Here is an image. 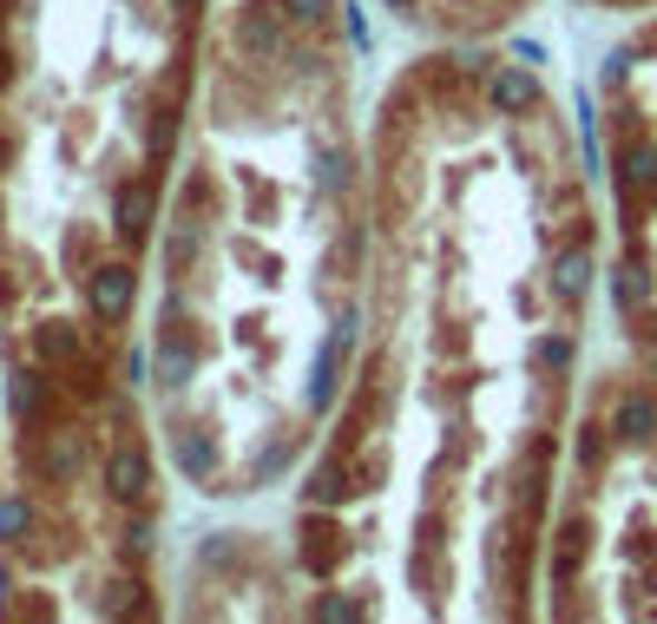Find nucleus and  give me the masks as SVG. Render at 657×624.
Wrapping results in <instances>:
<instances>
[{"instance_id":"obj_14","label":"nucleus","mask_w":657,"mask_h":624,"mask_svg":"<svg viewBox=\"0 0 657 624\" xmlns=\"http://www.w3.org/2000/svg\"><path fill=\"white\" fill-rule=\"evenodd\" d=\"M0 86H7V47H0Z\"/></svg>"},{"instance_id":"obj_8","label":"nucleus","mask_w":657,"mask_h":624,"mask_svg":"<svg viewBox=\"0 0 657 624\" xmlns=\"http://www.w3.org/2000/svg\"><path fill=\"white\" fill-rule=\"evenodd\" d=\"M585 277H591V264H585L579 250H573V257H559V270H553V289H559L566 303H579V296H585Z\"/></svg>"},{"instance_id":"obj_6","label":"nucleus","mask_w":657,"mask_h":624,"mask_svg":"<svg viewBox=\"0 0 657 624\" xmlns=\"http://www.w3.org/2000/svg\"><path fill=\"white\" fill-rule=\"evenodd\" d=\"M106 481H112V493H119V499H139V493H146V481H151L146 454H139V447H119V454L106 460Z\"/></svg>"},{"instance_id":"obj_10","label":"nucleus","mask_w":657,"mask_h":624,"mask_svg":"<svg viewBox=\"0 0 657 624\" xmlns=\"http://www.w3.org/2000/svg\"><path fill=\"white\" fill-rule=\"evenodd\" d=\"M191 382V348H165L158 355V388H185Z\"/></svg>"},{"instance_id":"obj_4","label":"nucleus","mask_w":657,"mask_h":624,"mask_svg":"<svg viewBox=\"0 0 657 624\" xmlns=\"http://www.w3.org/2000/svg\"><path fill=\"white\" fill-rule=\"evenodd\" d=\"M171 460L185 467V481H198V486H205L211 474H218V447H211L205 434H185V427L171 434Z\"/></svg>"},{"instance_id":"obj_17","label":"nucleus","mask_w":657,"mask_h":624,"mask_svg":"<svg viewBox=\"0 0 657 624\" xmlns=\"http://www.w3.org/2000/svg\"><path fill=\"white\" fill-rule=\"evenodd\" d=\"M651 361H657V355H651Z\"/></svg>"},{"instance_id":"obj_15","label":"nucleus","mask_w":657,"mask_h":624,"mask_svg":"<svg viewBox=\"0 0 657 624\" xmlns=\"http://www.w3.org/2000/svg\"><path fill=\"white\" fill-rule=\"evenodd\" d=\"M388 7H415V0H388Z\"/></svg>"},{"instance_id":"obj_2","label":"nucleus","mask_w":657,"mask_h":624,"mask_svg":"<svg viewBox=\"0 0 657 624\" xmlns=\"http://www.w3.org/2000/svg\"><path fill=\"white\" fill-rule=\"evenodd\" d=\"M277 33H283V7H277V0H250V7L237 13V47H243V53L270 60V53H277Z\"/></svg>"},{"instance_id":"obj_13","label":"nucleus","mask_w":657,"mask_h":624,"mask_svg":"<svg viewBox=\"0 0 657 624\" xmlns=\"http://www.w3.org/2000/svg\"><path fill=\"white\" fill-rule=\"evenodd\" d=\"M309 499H316V506H329V499H342V486H336V467H322V474L309 481Z\"/></svg>"},{"instance_id":"obj_11","label":"nucleus","mask_w":657,"mask_h":624,"mask_svg":"<svg viewBox=\"0 0 657 624\" xmlns=\"http://www.w3.org/2000/svg\"><path fill=\"white\" fill-rule=\"evenodd\" d=\"M13 415H40V375H13Z\"/></svg>"},{"instance_id":"obj_3","label":"nucleus","mask_w":657,"mask_h":624,"mask_svg":"<svg viewBox=\"0 0 657 624\" xmlns=\"http://www.w3.org/2000/svg\"><path fill=\"white\" fill-rule=\"evenodd\" d=\"M86 303H92V316H99V323H119V316L132 309V270H119V264L92 270V283H86Z\"/></svg>"},{"instance_id":"obj_5","label":"nucleus","mask_w":657,"mask_h":624,"mask_svg":"<svg viewBox=\"0 0 657 624\" xmlns=\"http://www.w3.org/2000/svg\"><path fill=\"white\" fill-rule=\"evenodd\" d=\"M151 205H158V191L151 185H139V191H119V210H112V230L126 237V244H139L151 230Z\"/></svg>"},{"instance_id":"obj_16","label":"nucleus","mask_w":657,"mask_h":624,"mask_svg":"<svg viewBox=\"0 0 657 624\" xmlns=\"http://www.w3.org/2000/svg\"><path fill=\"white\" fill-rule=\"evenodd\" d=\"M0 165H7V139H0Z\"/></svg>"},{"instance_id":"obj_12","label":"nucleus","mask_w":657,"mask_h":624,"mask_svg":"<svg viewBox=\"0 0 657 624\" xmlns=\"http://www.w3.org/2000/svg\"><path fill=\"white\" fill-rule=\"evenodd\" d=\"M27 533V499H0V539H20Z\"/></svg>"},{"instance_id":"obj_7","label":"nucleus","mask_w":657,"mask_h":624,"mask_svg":"<svg viewBox=\"0 0 657 624\" xmlns=\"http://www.w3.org/2000/svg\"><path fill=\"white\" fill-rule=\"evenodd\" d=\"M532 99H539V79H532V72H519V67L494 72V106H500V112H526Z\"/></svg>"},{"instance_id":"obj_9","label":"nucleus","mask_w":657,"mask_h":624,"mask_svg":"<svg viewBox=\"0 0 657 624\" xmlns=\"http://www.w3.org/2000/svg\"><path fill=\"white\" fill-rule=\"evenodd\" d=\"M651 427H657L651 402H625V408H618V434H625V440H651Z\"/></svg>"},{"instance_id":"obj_1","label":"nucleus","mask_w":657,"mask_h":624,"mask_svg":"<svg viewBox=\"0 0 657 624\" xmlns=\"http://www.w3.org/2000/svg\"><path fill=\"white\" fill-rule=\"evenodd\" d=\"M349 329H356V316L342 309V323L329 329V343H322V355H316V375H309V408H316V415L336 402V368H342V355H349Z\"/></svg>"}]
</instances>
